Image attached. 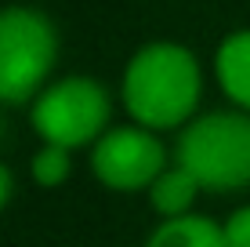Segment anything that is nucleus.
<instances>
[{"label": "nucleus", "instance_id": "nucleus-6", "mask_svg": "<svg viewBox=\"0 0 250 247\" xmlns=\"http://www.w3.org/2000/svg\"><path fill=\"white\" fill-rule=\"evenodd\" d=\"M214 76L232 109L250 113V29H236L214 51Z\"/></svg>", "mask_w": 250, "mask_h": 247}, {"label": "nucleus", "instance_id": "nucleus-3", "mask_svg": "<svg viewBox=\"0 0 250 247\" xmlns=\"http://www.w3.org/2000/svg\"><path fill=\"white\" fill-rule=\"evenodd\" d=\"M58 62V29L40 7H0V106H33Z\"/></svg>", "mask_w": 250, "mask_h": 247}, {"label": "nucleus", "instance_id": "nucleus-8", "mask_svg": "<svg viewBox=\"0 0 250 247\" xmlns=\"http://www.w3.org/2000/svg\"><path fill=\"white\" fill-rule=\"evenodd\" d=\"M145 247H225V229L210 215L196 211V215H185V218L160 222L149 233Z\"/></svg>", "mask_w": 250, "mask_h": 247}, {"label": "nucleus", "instance_id": "nucleus-7", "mask_svg": "<svg viewBox=\"0 0 250 247\" xmlns=\"http://www.w3.org/2000/svg\"><path fill=\"white\" fill-rule=\"evenodd\" d=\"M149 197V207L160 215V222H170V218H185V215H196V200L203 197L200 182H196L188 171L170 160V167L163 171L156 182H152V189L145 193Z\"/></svg>", "mask_w": 250, "mask_h": 247}, {"label": "nucleus", "instance_id": "nucleus-11", "mask_svg": "<svg viewBox=\"0 0 250 247\" xmlns=\"http://www.w3.org/2000/svg\"><path fill=\"white\" fill-rule=\"evenodd\" d=\"M15 200V171L0 160V211H7Z\"/></svg>", "mask_w": 250, "mask_h": 247}, {"label": "nucleus", "instance_id": "nucleus-10", "mask_svg": "<svg viewBox=\"0 0 250 247\" xmlns=\"http://www.w3.org/2000/svg\"><path fill=\"white\" fill-rule=\"evenodd\" d=\"M221 229H225V247H250V203L232 211Z\"/></svg>", "mask_w": 250, "mask_h": 247}, {"label": "nucleus", "instance_id": "nucleus-2", "mask_svg": "<svg viewBox=\"0 0 250 247\" xmlns=\"http://www.w3.org/2000/svg\"><path fill=\"white\" fill-rule=\"evenodd\" d=\"M170 157L200 182L203 193L250 189V113L243 109L200 113L178 131Z\"/></svg>", "mask_w": 250, "mask_h": 247}, {"label": "nucleus", "instance_id": "nucleus-4", "mask_svg": "<svg viewBox=\"0 0 250 247\" xmlns=\"http://www.w3.org/2000/svg\"><path fill=\"white\" fill-rule=\"evenodd\" d=\"M113 120V95L102 80L87 73L51 80L29 106V127L37 131L40 146L58 149H91Z\"/></svg>", "mask_w": 250, "mask_h": 247}, {"label": "nucleus", "instance_id": "nucleus-9", "mask_svg": "<svg viewBox=\"0 0 250 247\" xmlns=\"http://www.w3.org/2000/svg\"><path fill=\"white\" fill-rule=\"evenodd\" d=\"M73 175V153L58 149V146H40L29 160V178L40 185V189H58V185L69 182Z\"/></svg>", "mask_w": 250, "mask_h": 247}, {"label": "nucleus", "instance_id": "nucleus-5", "mask_svg": "<svg viewBox=\"0 0 250 247\" xmlns=\"http://www.w3.org/2000/svg\"><path fill=\"white\" fill-rule=\"evenodd\" d=\"M170 153L163 138L149 127L120 124L109 127L98 142L91 146V175L98 185L113 193H149L152 182L170 167Z\"/></svg>", "mask_w": 250, "mask_h": 247}, {"label": "nucleus", "instance_id": "nucleus-1", "mask_svg": "<svg viewBox=\"0 0 250 247\" xmlns=\"http://www.w3.org/2000/svg\"><path fill=\"white\" fill-rule=\"evenodd\" d=\"M203 98L200 58L178 40H149L127 58L120 102L131 113V124L149 131H182L192 124Z\"/></svg>", "mask_w": 250, "mask_h": 247}]
</instances>
